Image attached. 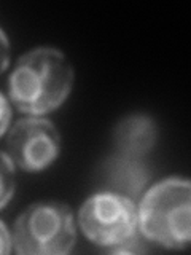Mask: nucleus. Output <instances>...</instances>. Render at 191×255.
I'll use <instances>...</instances> for the list:
<instances>
[{"label":"nucleus","mask_w":191,"mask_h":255,"mask_svg":"<svg viewBox=\"0 0 191 255\" xmlns=\"http://www.w3.org/2000/svg\"><path fill=\"white\" fill-rule=\"evenodd\" d=\"M8 64H10V42L0 27V75L8 69Z\"/></svg>","instance_id":"obj_10"},{"label":"nucleus","mask_w":191,"mask_h":255,"mask_svg":"<svg viewBox=\"0 0 191 255\" xmlns=\"http://www.w3.org/2000/svg\"><path fill=\"white\" fill-rule=\"evenodd\" d=\"M78 225L94 244L121 246L134 239L137 233V207L129 196L100 191L88 198L80 207Z\"/></svg>","instance_id":"obj_4"},{"label":"nucleus","mask_w":191,"mask_h":255,"mask_svg":"<svg viewBox=\"0 0 191 255\" xmlns=\"http://www.w3.org/2000/svg\"><path fill=\"white\" fill-rule=\"evenodd\" d=\"M14 166L6 153L0 151V209L8 204L14 193Z\"/></svg>","instance_id":"obj_8"},{"label":"nucleus","mask_w":191,"mask_h":255,"mask_svg":"<svg viewBox=\"0 0 191 255\" xmlns=\"http://www.w3.org/2000/svg\"><path fill=\"white\" fill-rule=\"evenodd\" d=\"M156 139L155 122L147 115H131L115 128V143L124 156L139 158L153 147Z\"/></svg>","instance_id":"obj_6"},{"label":"nucleus","mask_w":191,"mask_h":255,"mask_svg":"<svg viewBox=\"0 0 191 255\" xmlns=\"http://www.w3.org/2000/svg\"><path fill=\"white\" fill-rule=\"evenodd\" d=\"M13 249V238L6 225L0 220V255H8Z\"/></svg>","instance_id":"obj_11"},{"label":"nucleus","mask_w":191,"mask_h":255,"mask_svg":"<svg viewBox=\"0 0 191 255\" xmlns=\"http://www.w3.org/2000/svg\"><path fill=\"white\" fill-rule=\"evenodd\" d=\"M13 247L22 255H64L77 241L72 209L59 201L34 203L14 223Z\"/></svg>","instance_id":"obj_3"},{"label":"nucleus","mask_w":191,"mask_h":255,"mask_svg":"<svg viewBox=\"0 0 191 255\" xmlns=\"http://www.w3.org/2000/svg\"><path fill=\"white\" fill-rule=\"evenodd\" d=\"M61 151V137L50 120L29 117L16 123L6 139V155L27 172H38L54 163Z\"/></svg>","instance_id":"obj_5"},{"label":"nucleus","mask_w":191,"mask_h":255,"mask_svg":"<svg viewBox=\"0 0 191 255\" xmlns=\"http://www.w3.org/2000/svg\"><path fill=\"white\" fill-rule=\"evenodd\" d=\"M74 85V69L56 48L40 46L16 62L8 82L10 101L27 115H45L62 106Z\"/></svg>","instance_id":"obj_1"},{"label":"nucleus","mask_w":191,"mask_h":255,"mask_svg":"<svg viewBox=\"0 0 191 255\" xmlns=\"http://www.w3.org/2000/svg\"><path fill=\"white\" fill-rule=\"evenodd\" d=\"M147 177L148 175L143 169V164L137 161V158L131 156L115 159L108 174L111 183L127 193H137V190L142 188L143 183L147 182Z\"/></svg>","instance_id":"obj_7"},{"label":"nucleus","mask_w":191,"mask_h":255,"mask_svg":"<svg viewBox=\"0 0 191 255\" xmlns=\"http://www.w3.org/2000/svg\"><path fill=\"white\" fill-rule=\"evenodd\" d=\"M11 120V107L5 96L0 93V137L6 132Z\"/></svg>","instance_id":"obj_9"},{"label":"nucleus","mask_w":191,"mask_h":255,"mask_svg":"<svg viewBox=\"0 0 191 255\" xmlns=\"http://www.w3.org/2000/svg\"><path fill=\"white\" fill-rule=\"evenodd\" d=\"M139 227L148 241L167 249H185L191 236L190 180L171 177L151 187L140 201Z\"/></svg>","instance_id":"obj_2"}]
</instances>
